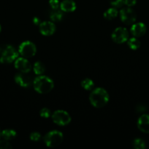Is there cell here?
<instances>
[{"label": "cell", "mask_w": 149, "mask_h": 149, "mask_svg": "<svg viewBox=\"0 0 149 149\" xmlns=\"http://www.w3.org/2000/svg\"><path fill=\"white\" fill-rule=\"evenodd\" d=\"M110 100L108 91L102 87L93 89L89 95L90 103L96 109H101L106 106Z\"/></svg>", "instance_id": "6da1fadb"}, {"label": "cell", "mask_w": 149, "mask_h": 149, "mask_svg": "<svg viewBox=\"0 0 149 149\" xmlns=\"http://www.w3.org/2000/svg\"><path fill=\"white\" fill-rule=\"evenodd\" d=\"M33 87L37 93L47 94L53 90L54 87V82L52 79L42 74L37 76L34 79Z\"/></svg>", "instance_id": "7a4b0ae2"}, {"label": "cell", "mask_w": 149, "mask_h": 149, "mask_svg": "<svg viewBox=\"0 0 149 149\" xmlns=\"http://www.w3.org/2000/svg\"><path fill=\"white\" fill-rule=\"evenodd\" d=\"M18 51L10 45H0V63L8 64L14 63L18 58Z\"/></svg>", "instance_id": "3957f363"}, {"label": "cell", "mask_w": 149, "mask_h": 149, "mask_svg": "<svg viewBox=\"0 0 149 149\" xmlns=\"http://www.w3.org/2000/svg\"><path fill=\"white\" fill-rule=\"evenodd\" d=\"M44 143L49 148H55L61 145L64 141V135L60 131L54 130L49 131L43 138Z\"/></svg>", "instance_id": "277c9868"}, {"label": "cell", "mask_w": 149, "mask_h": 149, "mask_svg": "<svg viewBox=\"0 0 149 149\" xmlns=\"http://www.w3.org/2000/svg\"><path fill=\"white\" fill-rule=\"evenodd\" d=\"M51 119L54 124L61 127L67 126L72 120L70 113L64 110H56L53 112L51 114Z\"/></svg>", "instance_id": "5b68a950"}, {"label": "cell", "mask_w": 149, "mask_h": 149, "mask_svg": "<svg viewBox=\"0 0 149 149\" xmlns=\"http://www.w3.org/2000/svg\"><path fill=\"white\" fill-rule=\"evenodd\" d=\"M118 15L122 23L127 26H131L137 20V13L131 7H122Z\"/></svg>", "instance_id": "8992f818"}, {"label": "cell", "mask_w": 149, "mask_h": 149, "mask_svg": "<svg viewBox=\"0 0 149 149\" xmlns=\"http://www.w3.org/2000/svg\"><path fill=\"white\" fill-rule=\"evenodd\" d=\"M18 53L22 57L31 58L37 53V47L34 43L31 41H24L18 47Z\"/></svg>", "instance_id": "52a82bcc"}, {"label": "cell", "mask_w": 149, "mask_h": 149, "mask_svg": "<svg viewBox=\"0 0 149 149\" xmlns=\"http://www.w3.org/2000/svg\"><path fill=\"white\" fill-rule=\"evenodd\" d=\"M129 33L128 30L124 27H118L114 29L113 31L111 34V39L115 43L121 45L127 42L129 39Z\"/></svg>", "instance_id": "ba28073f"}, {"label": "cell", "mask_w": 149, "mask_h": 149, "mask_svg": "<svg viewBox=\"0 0 149 149\" xmlns=\"http://www.w3.org/2000/svg\"><path fill=\"white\" fill-rule=\"evenodd\" d=\"M14 80L18 85L23 88H27L33 85L34 79L29 73L18 72L15 75Z\"/></svg>", "instance_id": "9c48e42d"}, {"label": "cell", "mask_w": 149, "mask_h": 149, "mask_svg": "<svg viewBox=\"0 0 149 149\" xmlns=\"http://www.w3.org/2000/svg\"><path fill=\"white\" fill-rule=\"evenodd\" d=\"M14 66L19 72L30 73L32 70V65L30 63L28 58L20 57L14 61Z\"/></svg>", "instance_id": "30bf717a"}, {"label": "cell", "mask_w": 149, "mask_h": 149, "mask_svg": "<svg viewBox=\"0 0 149 149\" xmlns=\"http://www.w3.org/2000/svg\"><path fill=\"white\" fill-rule=\"evenodd\" d=\"M39 32L42 35L45 36H52L56 30L55 23L53 21H42L39 26Z\"/></svg>", "instance_id": "8fae6325"}, {"label": "cell", "mask_w": 149, "mask_h": 149, "mask_svg": "<svg viewBox=\"0 0 149 149\" xmlns=\"http://www.w3.org/2000/svg\"><path fill=\"white\" fill-rule=\"evenodd\" d=\"M147 31V27L145 23L138 22V23H134L131 25V29H130V32L134 37H142L145 34Z\"/></svg>", "instance_id": "7c38bea8"}, {"label": "cell", "mask_w": 149, "mask_h": 149, "mask_svg": "<svg viewBox=\"0 0 149 149\" xmlns=\"http://www.w3.org/2000/svg\"><path fill=\"white\" fill-rule=\"evenodd\" d=\"M137 126L142 132L149 134V114H142L137 119Z\"/></svg>", "instance_id": "4fadbf2b"}, {"label": "cell", "mask_w": 149, "mask_h": 149, "mask_svg": "<svg viewBox=\"0 0 149 149\" xmlns=\"http://www.w3.org/2000/svg\"><path fill=\"white\" fill-rule=\"evenodd\" d=\"M77 4L74 0H63L60 2V9L64 13H72L75 11Z\"/></svg>", "instance_id": "5bb4252c"}, {"label": "cell", "mask_w": 149, "mask_h": 149, "mask_svg": "<svg viewBox=\"0 0 149 149\" xmlns=\"http://www.w3.org/2000/svg\"><path fill=\"white\" fill-rule=\"evenodd\" d=\"M64 12L60 8L51 9L49 13V18L53 23L55 22H61L64 19Z\"/></svg>", "instance_id": "9a60e30c"}, {"label": "cell", "mask_w": 149, "mask_h": 149, "mask_svg": "<svg viewBox=\"0 0 149 149\" xmlns=\"http://www.w3.org/2000/svg\"><path fill=\"white\" fill-rule=\"evenodd\" d=\"M17 136V132L13 129H5L3 130L1 132V138L10 141L14 140Z\"/></svg>", "instance_id": "2e32d148"}, {"label": "cell", "mask_w": 149, "mask_h": 149, "mask_svg": "<svg viewBox=\"0 0 149 149\" xmlns=\"http://www.w3.org/2000/svg\"><path fill=\"white\" fill-rule=\"evenodd\" d=\"M119 12L118 11L116 8L115 7H110V8L108 9L105 13H103V17L105 20H112L117 17L118 15Z\"/></svg>", "instance_id": "e0dca14e"}, {"label": "cell", "mask_w": 149, "mask_h": 149, "mask_svg": "<svg viewBox=\"0 0 149 149\" xmlns=\"http://www.w3.org/2000/svg\"><path fill=\"white\" fill-rule=\"evenodd\" d=\"M32 70H33L34 73L35 75L39 76L44 74L45 72V65L41 61H38L34 63L33 66H32Z\"/></svg>", "instance_id": "ac0fdd59"}, {"label": "cell", "mask_w": 149, "mask_h": 149, "mask_svg": "<svg viewBox=\"0 0 149 149\" xmlns=\"http://www.w3.org/2000/svg\"><path fill=\"white\" fill-rule=\"evenodd\" d=\"M140 45H141L140 41L137 37H134V36L130 38V39L129 38V39L127 40V45L131 50L138 49L140 47Z\"/></svg>", "instance_id": "d6986e66"}, {"label": "cell", "mask_w": 149, "mask_h": 149, "mask_svg": "<svg viewBox=\"0 0 149 149\" xmlns=\"http://www.w3.org/2000/svg\"><path fill=\"white\" fill-rule=\"evenodd\" d=\"M80 85L86 91H91L94 87V82L92 79L89 78H86L83 79L80 82Z\"/></svg>", "instance_id": "ffe728a7"}, {"label": "cell", "mask_w": 149, "mask_h": 149, "mask_svg": "<svg viewBox=\"0 0 149 149\" xmlns=\"http://www.w3.org/2000/svg\"><path fill=\"white\" fill-rule=\"evenodd\" d=\"M132 146L135 149H144L145 148V142L141 138H135L132 142Z\"/></svg>", "instance_id": "44dd1931"}, {"label": "cell", "mask_w": 149, "mask_h": 149, "mask_svg": "<svg viewBox=\"0 0 149 149\" xmlns=\"http://www.w3.org/2000/svg\"><path fill=\"white\" fill-rule=\"evenodd\" d=\"M110 4L112 7L116 9L122 8L124 5V0H110Z\"/></svg>", "instance_id": "7402d4cb"}, {"label": "cell", "mask_w": 149, "mask_h": 149, "mask_svg": "<svg viewBox=\"0 0 149 149\" xmlns=\"http://www.w3.org/2000/svg\"><path fill=\"white\" fill-rule=\"evenodd\" d=\"M51 114H52V113H51V110L48 108H42L39 111V116L44 119H48L50 116H51Z\"/></svg>", "instance_id": "603a6c76"}, {"label": "cell", "mask_w": 149, "mask_h": 149, "mask_svg": "<svg viewBox=\"0 0 149 149\" xmlns=\"http://www.w3.org/2000/svg\"><path fill=\"white\" fill-rule=\"evenodd\" d=\"M13 148L10 141L0 138V149H10Z\"/></svg>", "instance_id": "cb8c5ba5"}, {"label": "cell", "mask_w": 149, "mask_h": 149, "mask_svg": "<svg viewBox=\"0 0 149 149\" xmlns=\"http://www.w3.org/2000/svg\"><path fill=\"white\" fill-rule=\"evenodd\" d=\"M41 135L39 132H33L30 134L29 135V138L32 141H34V142H37L39 140L41 139Z\"/></svg>", "instance_id": "d4e9b609"}, {"label": "cell", "mask_w": 149, "mask_h": 149, "mask_svg": "<svg viewBox=\"0 0 149 149\" xmlns=\"http://www.w3.org/2000/svg\"><path fill=\"white\" fill-rule=\"evenodd\" d=\"M51 9H58L60 8L59 0H49L48 1Z\"/></svg>", "instance_id": "484cf974"}, {"label": "cell", "mask_w": 149, "mask_h": 149, "mask_svg": "<svg viewBox=\"0 0 149 149\" xmlns=\"http://www.w3.org/2000/svg\"><path fill=\"white\" fill-rule=\"evenodd\" d=\"M137 4V0H124V5L126 7H134Z\"/></svg>", "instance_id": "4316f807"}, {"label": "cell", "mask_w": 149, "mask_h": 149, "mask_svg": "<svg viewBox=\"0 0 149 149\" xmlns=\"http://www.w3.org/2000/svg\"><path fill=\"white\" fill-rule=\"evenodd\" d=\"M147 110V107H146L145 105H139L138 106L136 109V111H137L138 113H143L145 111Z\"/></svg>", "instance_id": "83f0119b"}, {"label": "cell", "mask_w": 149, "mask_h": 149, "mask_svg": "<svg viewBox=\"0 0 149 149\" xmlns=\"http://www.w3.org/2000/svg\"><path fill=\"white\" fill-rule=\"evenodd\" d=\"M41 22H42V21H41V20H40V18H39V17H34L33 18V23L35 25V26H39V24L41 23Z\"/></svg>", "instance_id": "f1b7e54d"}, {"label": "cell", "mask_w": 149, "mask_h": 149, "mask_svg": "<svg viewBox=\"0 0 149 149\" xmlns=\"http://www.w3.org/2000/svg\"><path fill=\"white\" fill-rule=\"evenodd\" d=\"M1 25H0V33H1Z\"/></svg>", "instance_id": "f546056e"}, {"label": "cell", "mask_w": 149, "mask_h": 149, "mask_svg": "<svg viewBox=\"0 0 149 149\" xmlns=\"http://www.w3.org/2000/svg\"><path fill=\"white\" fill-rule=\"evenodd\" d=\"M1 130H0V138H1Z\"/></svg>", "instance_id": "4dcf8cb0"}]
</instances>
